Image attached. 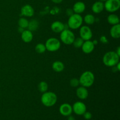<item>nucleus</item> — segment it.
I'll return each instance as SVG.
<instances>
[{
  "instance_id": "23",
  "label": "nucleus",
  "mask_w": 120,
  "mask_h": 120,
  "mask_svg": "<svg viewBox=\"0 0 120 120\" xmlns=\"http://www.w3.org/2000/svg\"><path fill=\"white\" fill-rule=\"evenodd\" d=\"M18 23L19 27H21V28L25 29L28 28L29 21L25 18H20L18 20Z\"/></svg>"
},
{
  "instance_id": "22",
  "label": "nucleus",
  "mask_w": 120,
  "mask_h": 120,
  "mask_svg": "<svg viewBox=\"0 0 120 120\" xmlns=\"http://www.w3.org/2000/svg\"><path fill=\"white\" fill-rule=\"evenodd\" d=\"M83 21L87 25H92L96 21V18L93 15L89 14L85 15L83 18Z\"/></svg>"
},
{
  "instance_id": "32",
  "label": "nucleus",
  "mask_w": 120,
  "mask_h": 120,
  "mask_svg": "<svg viewBox=\"0 0 120 120\" xmlns=\"http://www.w3.org/2000/svg\"><path fill=\"white\" fill-rule=\"evenodd\" d=\"M68 120H75V118L73 117V116H71V115H70V116H68Z\"/></svg>"
},
{
  "instance_id": "6",
  "label": "nucleus",
  "mask_w": 120,
  "mask_h": 120,
  "mask_svg": "<svg viewBox=\"0 0 120 120\" xmlns=\"http://www.w3.org/2000/svg\"><path fill=\"white\" fill-rule=\"evenodd\" d=\"M45 45L46 50L50 52H54L57 51L60 48L61 42L56 38H50L46 41Z\"/></svg>"
},
{
  "instance_id": "12",
  "label": "nucleus",
  "mask_w": 120,
  "mask_h": 120,
  "mask_svg": "<svg viewBox=\"0 0 120 120\" xmlns=\"http://www.w3.org/2000/svg\"><path fill=\"white\" fill-rule=\"evenodd\" d=\"M81 48L82 49V51L84 53L89 54L91 53L93 51L95 48V45L93 43V41H91V40H89V41H84Z\"/></svg>"
},
{
  "instance_id": "15",
  "label": "nucleus",
  "mask_w": 120,
  "mask_h": 120,
  "mask_svg": "<svg viewBox=\"0 0 120 120\" xmlns=\"http://www.w3.org/2000/svg\"><path fill=\"white\" fill-rule=\"evenodd\" d=\"M34 38V35L32 32L29 29H25L21 33V39L25 43H30Z\"/></svg>"
},
{
  "instance_id": "18",
  "label": "nucleus",
  "mask_w": 120,
  "mask_h": 120,
  "mask_svg": "<svg viewBox=\"0 0 120 120\" xmlns=\"http://www.w3.org/2000/svg\"><path fill=\"white\" fill-rule=\"evenodd\" d=\"M110 35L114 39H118L120 38V23L112 25L110 29Z\"/></svg>"
},
{
  "instance_id": "1",
  "label": "nucleus",
  "mask_w": 120,
  "mask_h": 120,
  "mask_svg": "<svg viewBox=\"0 0 120 120\" xmlns=\"http://www.w3.org/2000/svg\"><path fill=\"white\" fill-rule=\"evenodd\" d=\"M120 57L116 51L107 52L103 56V62L106 66L112 68L119 63Z\"/></svg>"
},
{
  "instance_id": "8",
  "label": "nucleus",
  "mask_w": 120,
  "mask_h": 120,
  "mask_svg": "<svg viewBox=\"0 0 120 120\" xmlns=\"http://www.w3.org/2000/svg\"><path fill=\"white\" fill-rule=\"evenodd\" d=\"M80 36L84 41L91 40L93 36V32L90 27L88 26H82L80 28Z\"/></svg>"
},
{
  "instance_id": "20",
  "label": "nucleus",
  "mask_w": 120,
  "mask_h": 120,
  "mask_svg": "<svg viewBox=\"0 0 120 120\" xmlns=\"http://www.w3.org/2000/svg\"><path fill=\"white\" fill-rule=\"evenodd\" d=\"M107 22L109 24L114 25L120 23V18L116 14H111L107 16Z\"/></svg>"
},
{
  "instance_id": "3",
  "label": "nucleus",
  "mask_w": 120,
  "mask_h": 120,
  "mask_svg": "<svg viewBox=\"0 0 120 120\" xmlns=\"http://www.w3.org/2000/svg\"><path fill=\"white\" fill-rule=\"evenodd\" d=\"M79 83L82 86L84 87H90L95 80V76L93 73L90 71H86L81 75L79 78Z\"/></svg>"
},
{
  "instance_id": "29",
  "label": "nucleus",
  "mask_w": 120,
  "mask_h": 120,
  "mask_svg": "<svg viewBox=\"0 0 120 120\" xmlns=\"http://www.w3.org/2000/svg\"><path fill=\"white\" fill-rule=\"evenodd\" d=\"M100 41L103 44H107L109 43V40H108V39L107 38L106 36H104V35L101 36L100 38Z\"/></svg>"
},
{
  "instance_id": "7",
  "label": "nucleus",
  "mask_w": 120,
  "mask_h": 120,
  "mask_svg": "<svg viewBox=\"0 0 120 120\" xmlns=\"http://www.w3.org/2000/svg\"><path fill=\"white\" fill-rule=\"evenodd\" d=\"M104 9L107 12L113 13L117 11L120 8V0H106L105 1Z\"/></svg>"
},
{
  "instance_id": "25",
  "label": "nucleus",
  "mask_w": 120,
  "mask_h": 120,
  "mask_svg": "<svg viewBox=\"0 0 120 120\" xmlns=\"http://www.w3.org/2000/svg\"><path fill=\"white\" fill-rule=\"evenodd\" d=\"M46 50V46L43 43H38L35 46V51L38 53H43Z\"/></svg>"
},
{
  "instance_id": "24",
  "label": "nucleus",
  "mask_w": 120,
  "mask_h": 120,
  "mask_svg": "<svg viewBox=\"0 0 120 120\" xmlns=\"http://www.w3.org/2000/svg\"><path fill=\"white\" fill-rule=\"evenodd\" d=\"M48 84L46 82L42 81V82H41L39 83L38 90L41 93H43L48 91Z\"/></svg>"
},
{
  "instance_id": "30",
  "label": "nucleus",
  "mask_w": 120,
  "mask_h": 120,
  "mask_svg": "<svg viewBox=\"0 0 120 120\" xmlns=\"http://www.w3.org/2000/svg\"><path fill=\"white\" fill-rule=\"evenodd\" d=\"M74 12L73 11L72 9H70V8H69V9H68L66 10V14L68 16H71V15H73V14H74Z\"/></svg>"
},
{
  "instance_id": "17",
  "label": "nucleus",
  "mask_w": 120,
  "mask_h": 120,
  "mask_svg": "<svg viewBox=\"0 0 120 120\" xmlns=\"http://www.w3.org/2000/svg\"><path fill=\"white\" fill-rule=\"evenodd\" d=\"M104 9V5L101 1H96L93 4L91 7V10L95 14H100Z\"/></svg>"
},
{
  "instance_id": "11",
  "label": "nucleus",
  "mask_w": 120,
  "mask_h": 120,
  "mask_svg": "<svg viewBox=\"0 0 120 120\" xmlns=\"http://www.w3.org/2000/svg\"><path fill=\"white\" fill-rule=\"evenodd\" d=\"M59 112L63 116L68 117L73 112L72 106L68 103H63L60 106Z\"/></svg>"
},
{
  "instance_id": "16",
  "label": "nucleus",
  "mask_w": 120,
  "mask_h": 120,
  "mask_svg": "<svg viewBox=\"0 0 120 120\" xmlns=\"http://www.w3.org/2000/svg\"><path fill=\"white\" fill-rule=\"evenodd\" d=\"M73 11L74 13L77 14H81L86 9V5L84 2H82V1H78L76 2L75 4L73 5Z\"/></svg>"
},
{
  "instance_id": "5",
  "label": "nucleus",
  "mask_w": 120,
  "mask_h": 120,
  "mask_svg": "<svg viewBox=\"0 0 120 120\" xmlns=\"http://www.w3.org/2000/svg\"><path fill=\"white\" fill-rule=\"evenodd\" d=\"M60 35V41L65 45H71L74 40L76 38L75 35L71 30L68 29H64L63 31L61 32Z\"/></svg>"
},
{
  "instance_id": "27",
  "label": "nucleus",
  "mask_w": 120,
  "mask_h": 120,
  "mask_svg": "<svg viewBox=\"0 0 120 120\" xmlns=\"http://www.w3.org/2000/svg\"><path fill=\"white\" fill-rule=\"evenodd\" d=\"M70 85L72 87H77L80 85L79 80L77 78H73L70 81Z\"/></svg>"
},
{
  "instance_id": "35",
  "label": "nucleus",
  "mask_w": 120,
  "mask_h": 120,
  "mask_svg": "<svg viewBox=\"0 0 120 120\" xmlns=\"http://www.w3.org/2000/svg\"><path fill=\"white\" fill-rule=\"evenodd\" d=\"M93 43L94 45L96 46V45H97V43H98V42H97V40H94V41H93Z\"/></svg>"
},
{
  "instance_id": "21",
  "label": "nucleus",
  "mask_w": 120,
  "mask_h": 120,
  "mask_svg": "<svg viewBox=\"0 0 120 120\" xmlns=\"http://www.w3.org/2000/svg\"><path fill=\"white\" fill-rule=\"evenodd\" d=\"M39 25V21L38 20L32 19L30 21H29L28 26L27 28L31 32H34L38 29Z\"/></svg>"
},
{
  "instance_id": "2",
  "label": "nucleus",
  "mask_w": 120,
  "mask_h": 120,
  "mask_svg": "<svg viewBox=\"0 0 120 120\" xmlns=\"http://www.w3.org/2000/svg\"><path fill=\"white\" fill-rule=\"evenodd\" d=\"M41 100L43 105L47 107H50L56 104L57 100V97L55 93L47 91L42 94Z\"/></svg>"
},
{
  "instance_id": "4",
  "label": "nucleus",
  "mask_w": 120,
  "mask_h": 120,
  "mask_svg": "<svg viewBox=\"0 0 120 120\" xmlns=\"http://www.w3.org/2000/svg\"><path fill=\"white\" fill-rule=\"evenodd\" d=\"M83 18L80 14L74 13L73 15L69 17L68 21V25L69 28L71 29H77L82 26Z\"/></svg>"
},
{
  "instance_id": "34",
  "label": "nucleus",
  "mask_w": 120,
  "mask_h": 120,
  "mask_svg": "<svg viewBox=\"0 0 120 120\" xmlns=\"http://www.w3.org/2000/svg\"><path fill=\"white\" fill-rule=\"evenodd\" d=\"M25 29H23V28H21V27H19V28H18V31L20 33H22V32L23 31V30H24Z\"/></svg>"
},
{
  "instance_id": "31",
  "label": "nucleus",
  "mask_w": 120,
  "mask_h": 120,
  "mask_svg": "<svg viewBox=\"0 0 120 120\" xmlns=\"http://www.w3.org/2000/svg\"><path fill=\"white\" fill-rule=\"evenodd\" d=\"M51 1L55 4H60L63 1V0H51Z\"/></svg>"
},
{
  "instance_id": "10",
  "label": "nucleus",
  "mask_w": 120,
  "mask_h": 120,
  "mask_svg": "<svg viewBox=\"0 0 120 120\" xmlns=\"http://www.w3.org/2000/svg\"><path fill=\"white\" fill-rule=\"evenodd\" d=\"M35 11L30 5L26 4L21 8V14L25 17H32L34 16Z\"/></svg>"
},
{
  "instance_id": "9",
  "label": "nucleus",
  "mask_w": 120,
  "mask_h": 120,
  "mask_svg": "<svg viewBox=\"0 0 120 120\" xmlns=\"http://www.w3.org/2000/svg\"><path fill=\"white\" fill-rule=\"evenodd\" d=\"M73 111L78 116H83V114L87 111L86 104L82 101H76L72 106Z\"/></svg>"
},
{
  "instance_id": "13",
  "label": "nucleus",
  "mask_w": 120,
  "mask_h": 120,
  "mask_svg": "<svg viewBox=\"0 0 120 120\" xmlns=\"http://www.w3.org/2000/svg\"><path fill=\"white\" fill-rule=\"evenodd\" d=\"M50 28L53 32H54L55 33H57V34H59L61 32L63 31L64 29H66L64 23L61 21H54L52 23Z\"/></svg>"
},
{
  "instance_id": "36",
  "label": "nucleus",
  "mask_w": 120,
  "mask_h": 120,
  "mask_svg": "<svg viewBox=\"0 0 120 120\" xmlns=\"http://www.w3.org/2000/svg\"><path fill=\"white\" fill-rule=\"evenodd\" d=\"M100 1H101V2H105V1H106V0H99Z\"/></svg>"
},
{
  "instance_id": "28",
  "label": "nucleus",
  "mask_w": 120,
  "mask_h": 120,
  "mask_svg": "<svg viewBox=\"0 0 120 120\" xmlns=\"http://www.w3.org/2000/svg\"><path fill=\"white\" fill-rule=\"evenodd\" d=\"M83 117H84V119L86 120H90L92 118V114L89 111H86L84 114H83Z\"/></svg>"
},
{
  "instance_id": "19",
  "label": "nucleus",
  "mask_w": 120,
  "mask_h": 120,
  "mask_svg": "<svg viewBox=\"0 0 120 120\" xmlns=\"http://www.w3.org/2000/svg\"><path fill=\"white\" fill-rule=\"evenodd\" d=\"M52 69L56 72H61L64 69V64L60 61H55L52 64Z\"/></svg>"
},
{
  "instance_id": "33",
  "label": "nucleus",
  "mask_w": 120,
  "mask_h": 120,
  "mask_svg": "<svg viewBox=\"0 0 120 120\" xmlns=\"http://www.w3.org/2000/svg\"><path fill=\"white\" fill-rule=\"evenodd\" d=\"M116 52L117 53V55H118V56H120V47H118V48H117V50L116 51Z\"/></svg>"
},
{
  "instance_id": "26",
  "label": "nucleus",
  "mask_w": 120,
  "mask_h": 120,
  "mask_svg": "<svg viewBox=\"0 0 120 120\" xmlns=\"http://www.w3.org/2000/svg\"><path fill=\"white\" fill-rule=\"evenodd\" d=\"M83 42H84V41L80 37L77 38L75 39L72 44L73 45V46L75 48H80L82 47V45H83Z\"/></svg>"
},
{
  "instance_id": "14",
  "label": "nucleus",
  "mask_w": 120,
  "mask_h": 120,
  "mask_svg": "<svg viewBox=\"0 0 120 120\" xmlns=\"http://www.w3.org/2000/svg\"><path fill=\"white\" fill-rule=\"evenodd\" d=\"M76 93L77 97L81 100L86 99L89 96V91L87 89L82 86L77 88Z\"/></svg>"
}]
</instances>
